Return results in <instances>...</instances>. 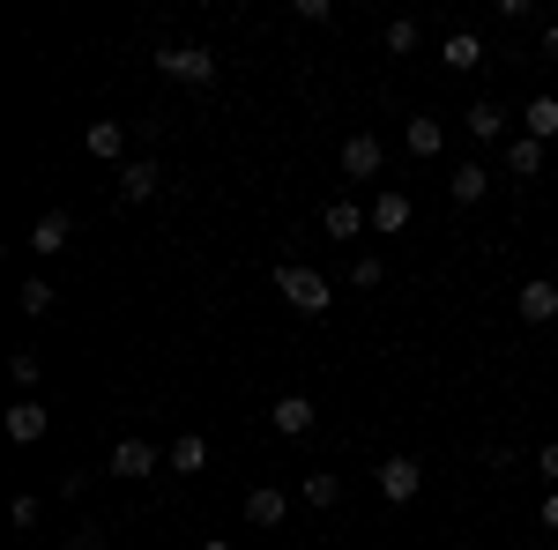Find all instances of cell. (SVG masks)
Returning <instances> with one entry per match:
<instances>
[{
  "label": "cell",
  "instance_id": "cell-24",
  "mask_svg": "<svg viewBox=\"0 0 558 550\" xmlns=\"http://www.w3.org/2000/svg\"><path fill=\"white\" fill-rule=\"evenodd\" d=\"M417 45H425V30H417L410 15H395V23H387V52H417Z\"/></svg>",
  "mask_w": 558,
  "mask_h": 550
},
{
  "label": "cell",
  "instance_id": "cell-22",
  "mask_svg": "<svg viewBox=\"0 0 558 550\" xmlns=\"http://www.w3.org/2000/svg\"><path fill=\"white\" fill-rule=\"evenodd\" d=\"M305 506H343V476H328V468H313V476H305Z\"/></svg>",
  "mask_w": 558,
  "mask_h": 550
},
{
  "label": "cell",
  "instance_id": "cell-28",
  "mask_svg": "<svg viewBox=\"0 0 558 550\" xmlns=\"http://www.w3.org/2000/svg\"><path fill=\"white\" fill-rule=\"evenodd\" d=\"M492 15H499V23H529V15H536V0H492Z\"/></svg>",
  "mask_w": 558,
  "mask_h": 550
},
{
  "label": "cell",
  "instance_id": "cell-26",
  "mask_svg": "<svg viewBox=\"0 0 558 550\" xmlns=\"http://www.w3.org/2000/svg\"><path fill=\"white\" fill-rule=\"evenodd\" d=\"M8 372H15V387H38V350H15V357H8Z\"/></svg>",
  "mask_w": 558,
  "mask_h": 550
},
{
  "label": "cell",
  "instance_id": "cell-10",
  "mask_svg": "<svg viewBox=\"0 0 558 550\" xmlns=\"http://www.w3.org/2000/svg\"><path fill=\"white\" fill-rule=\"evenodd\" d=\"M268 417H276V431H283V439H305V431H313V417H320V410H313V402H305V394H276V410H268Z\"/></svg>",
  "mask_w": 558,
  "mask_h": 550
},
{
  "label": "cell",
  "instance_id": "cell-17",
  "mask_svg": "<svg viewBox=\"0 0 558 550\" xmlns=\"http://www.w3.org/2000/svg\"><path fill=\"white\" fill-rule=\"evenodd\" d=\"M283 506H291V499H283L276 484H260V491H246V521H254V528H283Z\"/></svg>",
  "mask_w": 558,
  "mask_h": 550
},
{
  "label": "cell",
  "instance_id": "cell-20",
  "mask_svg": "<svg viewBox=\"0 0 558 550\" xmlns=\"http://www.w3.org/2000/svg\"><path fill=\"white\" fill-rule=\"evenodd\" d=\"M507 164H514V179H536V171H544V142H536V134H514V142H507Z\"/></svg>",
  "mask_w": 558,
  "mask_h": 550
},
{
  "label": "cell",
  "instance_id": "cell-7",
  "mask_svg": "<svg viewBox=\"0 0 558 550\" xmlns=\"http://www.w3.org/2000/svg\"><path fill=\"white\" fill-rule=\"evenodd\" d=\"M165 468H172V476H202V468H209V439H202V431H179L172 447H165Z\"/></svg>",
  "mask_w": 558,
  "mask_h": 550
},
{
  "label": "cell",
  "instance_id": "cell-9",
  "mask_svg": "<svg viewBox=\"0 0 558 550\" xmlns=\"http://www.w3.org/2000/svg\"><path fill=\"white\" fill-rule=\"evenodd\" d=\"M157 186H165V171H157V157H128V164H120V194H128V201H149Z\"/></svg>",
  "mask_w": 558,
  "mask_h": 550
},
{
  "label": "cell",
  "instance_id": "cell-18",
  "mask_svg": "<svg viewBox=\"0 0 558 550\" xmlns=\"http://www.w3.org/2000/svg\"><path fill=\"white\" fill-rule=\"evenodd\" d=\"M462 127H470L476 142H499V134H507V105H492V97H484V105L462 112Z\"/></svg>",
  "mask_w": 558,
  "mask_h": 550
},
{
  "label": "cell",
  "instance_id": "cell-4",
  "mask_svg": "<svg viewBox=\"0 0 558 550\" xmlns=\"http://www.w3.org/2000/svg\"><path fill=\"white\" fill-rule=\"evenodd\" d=\"M380 164H387L380 134H343V179H380Z\"/></svg>",
  "mask_w": 558,
  "mask_h": 550
},
{
  "label": "cell",
  "instance_id": "cell-2",
  "mask_svg": "<svg viewBox=\"0 0 558 550\" xmlns=\"http://www.w3.org/2000/svg\"><path fill=\"white\" fill-rule=\"evenodd\" d=\"M157 68H165L172 83H186V89H209L216 83V52H209V45H165Z\"/></svg>",
  "mask_w": 558,
  "mask_h": 550
},
{
  "label": "cell",
  "instance_id": "cell-5",
  "mask_svg": "<svg viewBox=\"0 0 558 550\" xmlns=\"http://www.w3.org/2000/svg\"><path fill=\"white\" fill-rule=\"evenodd\" d=\"M514 305H521V320H529V328H544V320H558V283H551V276H529Z\"/></svg>",
  "mask_w": 558,
  "mask_h": 550
},
{
  "label": "cell",
  "instance_id": "cell-13",
  "mask_svg": "<svg viewBox=\"0 0 558 550\" xmlns=\"http://www.w3.org/2000/svg\"><path fill=\"white\" fill-rule=\"evenodd\" d=\"M83 149L97 157V164H120V157H128V134H120V120H89Z\"/></svg>",
  "mask_w": 558,
  "mask_h": 550
},
{
  "label": "cell",
  "instance_id": "cell-21",
  "mask_svg": "<svg viewBox=\"0 0 558 550\" xmlns=\"http://www.w3.org/2000/svg\"><path fill=\"white\" fill-rule=\"evenodd\" d=\"M521 134L551 142V134H558V97H529V112H521Z\"/></svg>",
  "mask_w": 558,
  "mask_h": 550
},
{
  "label": "cell",
  "instance_id": "cell-8",
  "mask_svg": "<svg viewBox=\"0 0 558 550\" xmlns=\"http://www.w3.org/2000/svg\"><path fill=\"white\" fill-rule=\"evenodd\" d=\"M8 439H15V447H38L45 439V402L38 394H23V402L8 410Z\"/></svg>",
  "mask_w": 558,
  "mask_h": 550
},
{
  "label": "cell",
  "instance_id": "cell-11",
  "mask_svg": "<svg viewBox=\"0 0 558 550\" xmlns=\"http://www.w3.org/2000/svg\"><path fill=\"white\" fill-rule=\"evenodd\" d=\"M402 149H410L417 164H432V157L447 149V127H439V120H402Z\"/></svg>",
  "mask_w": 558,
  "mask_h": 550
},
{
  "label": "cell",
  "instance_id": "cell-30",
  "mask_svg": "<svg viewBox=\"0 0 558 550\" xmlns=\"http://www.w3.org/2000/svg\"><path fill=\"white\" fill-rule=\"evenodd\" d=\"M68 550H105V536H97V528H75V536H68Z\"/></svg>",
  "mask_w": 558,
  "mask_h": 550
},
{
  "label": "cell",
  "instance_id": "cell-12",
  "mask_svg": "<svg viewBox=\"0 0 558 550\" xmlns=\"http://www.w3.org/2000/svg\"><path fill=\"white\" fill-rule=\"evenodd\" d=\"M320 231H328V239H357V231H373V209H357V201H328V209H320Z\"/></svg>",
  "mask_w": 558,
  "mask_h": 550
},
{
  "label": "cell",
  "instance_id": "cell-6",
  "mask_svg": "<svg viewBox=\"0 0 558 550\" xmlns=\"http://www.w3.org/2000/svg\"><path fill=\"white\" fill-rule=\"evenodd\" d=\"M157 462H165V454H157L149 439H120L112 462H105V476H157Z\"/></svg>",
  "mask_w": 558,
  "mask_h": 550
},
{
  "label": "cell",
  "instance_id": "cell-27",
  "mask_svg": "<svg viewBox=\"0 0 558 550\" xmlns=\"http://www.w3.org/2000/svg\"><path fill=\"white\" fill-rule=\"evenodd\" d=\"M8 521H15V528H38V521H45V506H38V499H31V491H23V499L8 506Z\"/></svg>",
  "mask_w": 558,
  "mask_h": 550
},
{
  "label": "cell",
  "instance_id": "cell-19",
  "mask_svg": "<svg viewBox=\"0 0 558 550\" xmlns=\"http://www.w3.org/2000/svg\"><path fill=\"white\" fill-rule=\"evenodd\" d=\"M402 223H410V194H395V186H387V194H373V231H402Z\"/></svg>",
  "mask_w": 558,
  "mask_h": 550
},
{
  "label": "cell",
  "instance_id": "cell-31",
  "mask_svg": "<svg viewBox=\"0 0 558 550\" xmlns=\"http://www.w3.org/2000/svg\"><path fill=\"white\" fill-rule=\"evenodd\" d=\"M536 521H544V528H551V536H558V491H551V499H544V513H536Z\"/></svg>",
  "mask_w": 558,
  "mask_h": 550
},
{
  "label": "cell",
  "instance_id": "cell-34",
  "mask_svg": "<svg viewBox=\"0 0 558 550\" xmlns=\"http://www.w3.org/2000/svg\"><path fill=\"white\" fill-rule=\"evenodd\" d=\"M551 365H558V342H551Z\"/></svg>",
  "mask_w": 558,
  "mask_h": 550
},
{
  "label": "cell",
  "instance_id": "cell-14",
  "mask_svg": "<svg viewBox=\"0 0 558 550\" xmlns=\"http://www.w3.org/2000/svg\"><path fill=\"white\" fill-rule=\"evenodd\" d=\"M68 231H75V216H68V209H45L38 223H31V246H38V254L52 260L60 246H68Z\"/></svg>",
  "mask_w": 558,
  "mask_h": 550
},
{
  "label": "cell",
  "instance_id": "cell-1",
  "mask_svg": "<svg viewBox=\"0 0 558 550\" xmlns=\"http://www.w3.org/2000/svg\"><path fill=\"white\" fill-rule=\"evenodd\" d=\"M276 297H283L291 313H305V320H320V313L336 305L328 276H320V268H305V260H283V268H276Z\"/></svg>",
  "mask_w": 558,
  "mask_h": 550
},
{
  "label": "cell",
  "instance_id": "cell-3",
  "mask_svg": "<svg viewBox=\"0 0 558 550\" xmlns=\"http://www.w3.org/2000/svg\"><path fill=\"white\" fill-rule=\"evenodd\" d=\"M417 491H425V468L410 462V454H395V462H380V499H387V506H410Z\"/></svg>",
  "mask_w": 558,
  "mask_h": 550
},
{
  "label": "cell",
  "instance_id": "cell-32",
  "mask_svg": "<svg viewBox=\"0 0 558 550\" xmlns=\"http://www.w3.org/2000/svg\"><path fill=\"white\" fill-rule=\"evenodd\" d=\"M544 52H551V60H558V23H551V30H544Z\"/></svg>",
  "mask_w": 558,
  "mask_h": 550
},
{
  "label": "cell",
  "instance_id": "cell-16",
  "mask_svg": "<svg viewBox=\"0 0 558 550\" xmlns=\"http://www.w3.org/2000/svg\"><path fill=\"white\" fill-rule=\"evenodd\" d=\"M484 186H492V171H484V164H462L454 179H447V201H454V209H476V201H484Z\"/></svg>",
  "mask_w": 558,
  "mask_h": 550
},
{
  "label": "cell",
  "instance_id": "cell-29",
  "mask_svg": "<svg viewBox=\"0 0 558 550\" xmlns=\"http://www.w3.org/2000/svg\"><path fill=\"white\" fill-rule=\"evenodd\" d=\"M536 476H551V491H558V439H551V447H536Z\"/></svg>",
  "mask_w": 558,
  "mask_h": 550
},
{
  "label": "cell",
  "instance_id": "cell-15",
  "mask_svg": "<svg viewBox=\"0 0 558 550\" xmlns=\"http://www.w3.org/2000/svg\"><path fill=\"white\" fill-rule=\"evenodd\" d=\"M439 60H447L454 75H476V68H484V38H476V30H454V38L439 45Z\"/></svg>",
  "mask_w": 558,
  "mask_h": 550
},
{
  "label": "cell",
  "instance_id": "cell-25",
  "mask_svg": "<svg viewBox=\"0 0 558 550\" xmlns=\"http://www.w3.org/2000/svg\"><path fill=\"white\" fill-rule=\"evenodd\" d=\"M350 283H357V291H380V283H387V268H380V254L350 260Z\"/></svg>",
  "mask_w": 558,
  "mask_h": 550
},
{
  "label": "cell",
  "instance_id": "cell-33",
  "mask_svg": "<svg viewBox=\"0 0 558 550\" xmlns=\"http://www.w3.org/2000/svg\"><path fill=\"white\" fill-rule=\"evenodd\" d=\"M202 550H231V543H223V536H209V543H202Z\"/></svg>",
  "mask_w": 558,
  "mask_h": 550
},
{
  "label": "cell",
  "instance_id": "cell-23",
  "mask_svg": "<svg viewBox=\"0 0 558 550\" xmlns=\"http://www.w3.org/2000/svg\"><path fill=\"white\" fill-rule=\"evenodd\" d=\"M15 305H23V313H31V320H45V313H52V305H60V291H52V283H45V276H31V283H23V291H15Z\"/></svg>",
  "mask_w": 558,
  "mask_h": 550
}]
</instances>
